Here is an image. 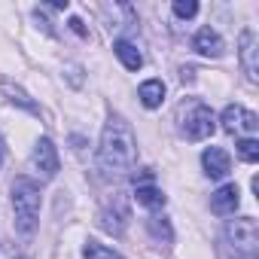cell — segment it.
Wrapping results in <instances>:
<instances>
[{
  "label": "cell",
  "instance_id": "cell-1",
  "mask_svg": "<svg viewBox=\"0 0 259 259\" xmlns=\"http://www.w3.org/2000/svg\"><path fill=\"white\" fill-rule=\"evenodd\" d=\"M135 159H138V138L132 132L122 116H110L104 132H101V144H98V174L101 180L113 183V180H122L132 174L135 168Z\"/></svg>",
  "mask_w": 259,
  "mask_h": 259
},
{
  "label": "cell",
  "instance_id": "cell-2",
  "mask_svg": "<svg viewBox=\"0 0 259 259\" xmlns=\"http://www.w3.org/2000/svg\"><path fill=\"white\" fill-rule=\"evenodd\" d=\"M40 183H34L31 177H16L13 183V210H16V229L22 235H34L37 223H40Z\"/></svg>",
  "mask_w": 259,
  "mask_h": 259
},
{
  "label": "cell",
  "instance_id": "cell-3",
  "mask_svg": "<svg viewBox=\"0 0 259 259\" xmlns=\"http://www.w3.org/2000/svg\"><path fill=\"white\" fill-rule=\"evenodd\" d=\"M177 122H180V135L186 141H207L217 132V116L201 101H183L177 107Z\"/></svg>",
  "mask_w": 259,
  "mask_h": 259
},
{
  "label": "cell",
  "instance_id": "cell-4",
  "mask_svg": "<svg viewBox=\"0 0 259 259\" xmlns=\"http://www.w3.org/2000/svg\"><path fill=\"white\" fill-rule=\"evenodd\" d=\"M226 241H229V247L235 250L238 259H256V253H259V226H256V220L253 217L229 220Z\"/></svg>",
  "mask_w": 259,
  "mask_h": 259
},
{
  "label": "cell",
  "instance_id": "cell-5",
  "mask_svg": "<svg viewBox=\"0 0 259 259\" xmlns=\"http://www.w3.org/2000/svg\"><path fill=\"white\" fill-rule=\"evenodd\" d=\"M220 122H223V132H229V135H247V138H253L259 132V116L250 113V110H244L241 104H229L223 110Z\"/></svg>",
  "mask_w": 259,
  "mask_h": 259
},
{
  "label": "cell",
  "instance_id": "cell-6",
  "mask_svg": "<svg viewBox=\"0 0 259 259\" xmlns=\"http://www.w3.org/2000/svg\"><path fill=\"white\" fill-rule=\"evenodd\" d=\"M238 58H241V67L247 73L250 82H259V37L256 31L244 28L241 37H238Z\"/></svg>",
  "mask_w": 259,
  "mask_h": 259
},
{
  "label": "cell",
  "instance_id": "cell-7",
  "mask_svg": "<svg viewBox=\"0 0 259 259\" xmlns=\"http://www.w3.org/2000/svg\"><path fill=\"white\" fill-rule=\"evenodd\" d=\"M31 162H34V168H37V174L43 177V180H52L55 174H58V150H55V144L49 141V138H40L37 144H34V153H31Z\"/></svg>",
  "mask_w": 259,
  "mask_h": 259
},
{
  "label": "cell",
  "instance_id": "cell-8",
  "mask_svg": "<svg viewBox=\"0 0 259 259\" xmlns=\"http://www.w3.org/2000/svg\"><path fill=\"white\" fill-rule=\"evenodd\" d=\"M201 168H204V174L210 180H223L232 171V156L226 150H220V147H207L201 153Z\"/></svg>",
  "mask_w": 259,
  "mask_h": 259
},
{
  "label": "cell",
  "instance_id": "cell-9",
  "mask_svg": "<svg viewBox=\"0 0 259 259\" xmlns=\"http://www.w3.org/2000/svg\"><path fill=\"white\" fill-rule=\"evenodd\" d=\"M238 204H241L238 183H226V186H220V189L210 195V210H213V213H220V217H235Z\"/></svg>",
  "mask_w": 259,
  "mask_h": 259
},
{
  "label": "cell",
  "instance_id": "cell-10",
  "mask_svg": "<svg viewBox=\"0 0 259 259\" xmlns=\"http://www.w3.org/2000/svg\"><path fill=\"white\" fill-rule=\"evenodd\" d=\"M192 46H195V52H198V55H204V58H220V55H223V49H226L223 37H220L213 28H201V31L195 34Z\"/></svg>",
  "mask_w": 259,
  "mask_h": 259
},
{
  "label": "cell",
  "instance_id": "cell-11",
  "mask_svg": "<svg viewBox=\"0 0 259 259\" xmlns=\"http://www.w3.org/2000/svg\"><path fill=\"white\" fill-rule=\"evenodd\" d=\"M128 207L122 204V201H116L113 207H104L101 210V229L104 232H113V235H122L125 232V226H128Z\"/></svg>",
  "mask_w": 259,
  "mask_h": 259
},
{
  "label": "cell",
  "instance_id": "cell-12",
  "mask_svg": "<svg viewBox=\"0 0 259 259\" xmlns=\"http://www.w3.org/2000/svg\"><path fill=\"white\" fill-rule=\"evenodd\" d=\"M0 95H4L10 104H19L22 110H28V113H34V116H40L37 101H31V95H28L22 85H16V82H10V79H0Z\"/></svg>",
  "mask_w": 259,
  "mask_h": 259
},
{
  "label": "cell",
  "instance_id": "cell-13",
  "mask_svg": "<svg viewBox=\"0 0 259 259\" xmlns=\"http://www.w3.org/2000/svg\"><path fill=\"white\" fill-rule=\"evenodd\" d=\"M138 98H141V104H144L147 110L162 107V101H165V82H162V79H147V82H141Z\"/></svg>",
  "mask_w": 259,
  "mask_h": 259
},
{
  "label": "cell",
  "instance_id": "cell-14",
  "mask_svg": "<svg viewBox=\"0 0 259 259\" xmlns=\"http://www.w3.org/2000/svg\"><path fill=\"white\" fill-rule=\"evenodd\" d=\"M113 52H116V58H119L128 70H141V67H144V55L138 52V46H135V43H128V40H116V43H113Z\"/></svg>",
  "mask_w": 259,
  "mask_h": 259
},
{
  "label": "cell",
  "instance_id": "cell-15",
  "mask_svg": "<svg viewBox=\"0 0 259 259\" xmlns=\"http://www.w3.org/2000/svg\"><path fill=\"white\" fill-rule=\"evenodd\" d=\"M135 198H138V204H141V207H150V210L165 207V192H162V189H156L153 183H138Z\"/></svg>",
  "mask_w": 259,
  "mask_h": 259
},
{
  "label": "cell",
  "instance_id": "cell-16",
  "mask_svg": "<svg viewBox=\"0 0 259 259\" xmlns=\"http://www.w3.org/2000/svg\"><path fill=\"white\" fill-rule=\"evenodd\" d=\"M235 150H238V159L241 162H247V165H256L259 162V141L256 138H241L235 144Z\"/></svg>",
  "mask_w": 259,
  "mask_h": 259
},
{
  "label": "cell",
  "instance_id": "cell-17",
  "mask_svg": "<svg viewBox=\"0 0 259 259\" xmlns=\"http://www.w3.org/2000/svg\"><path fill=\"white\" fill-rule=\"evenodd\" d=\"M82 259H125V256H119L116 250H110V247H104V244H98V241H85Z\"/></svg>",
  "mask_w": 259,
  "mask_h": 259
},
{
  "label": "cell",
  "instance_id": "cell-18",
  "mask_svg": "<svg viewBox=\"0 0 259 259\" xmlns=\"http://www.w3.org/2000/svg\"><path fill=\"white\" fill-rule=\"evenodd\" d=\"M147 226H150V232H153V238H159V241H165V244H171V238H174V232H171V226H168V220H165V217H150V220H147Z\"/></svg>",
  "mask_w": 259,
  "mask_h": 259
},
{
  "label": "cell",
  "instance_id": "cell-19",
  "mask_svg": "<svg viewBox=\"0 0 259 259\" xmlns=\"http://www.w3.org/2000/svg\"><path fill=\"white\" fill-rule=\"evenodd\" d=\"M174 16L177 19H192L195 13H198V4H195V0H174Z\"/></svg>",
  "mask_w": 259,
  "mask_h": 259
},
{
  "label": "cell",
  "instance_id": "cell-20",
  "mask_svg": "<svg viewBox=\"0 0 259 259\" xmlns=\"http://www.w3.org/2000/svg\"><path fill=\"white\" fill-rule=\"evenodd\" d=\"M0 259H28L22 250H16L13 244H7V241H0Z\"/></svg>",
  "mask_w": 259,
  "mask_h": 259
},
{
  "label": "cell",
  "instance_id": "cell-21",
  "mask_svg": "<svg viewBox=\"0 0 259 259\" xmlns=\"http://www.w3.org/2000/svg\"><path fill=\"white\" fill-rule=\"evenodd\" d=\"M64 73H67L70 85H82V67L79 64H64Z\"/></svg>",
  "mask_w": 259,
  "mask_h": 259
},
{
  "label": "cell",
  "instance_id": "cell-22",
  "mask_svg": "<svg viewBox=\"0 0 259 259\" xmlns=\"http://www.w3.org/2000/svg\"><path fill=\"white\" fill-rule=\"evenodd\" d=\"M67 25H70V31H73V34H79V37H85V34H89V31H85V25H82V19H76V16H73Z\"/></svg>",
  "mask_w": 259,
  "mask_h": 259
},
{
  "label": "cell",
  "instance_id": "cell-23",
  "mask_svg": "<svg viewBox=\"0 0 259 259\" xmlns=\"http://www.w3.org/2000/svg\"><path fill=\"white\" fill-rule=\"evenodd\" d=\"M4 162H7V141L0 135V168H4Z\"/></svg>",
  "mask_w": 259,
  "mask_h": 259
}]
</instances>
